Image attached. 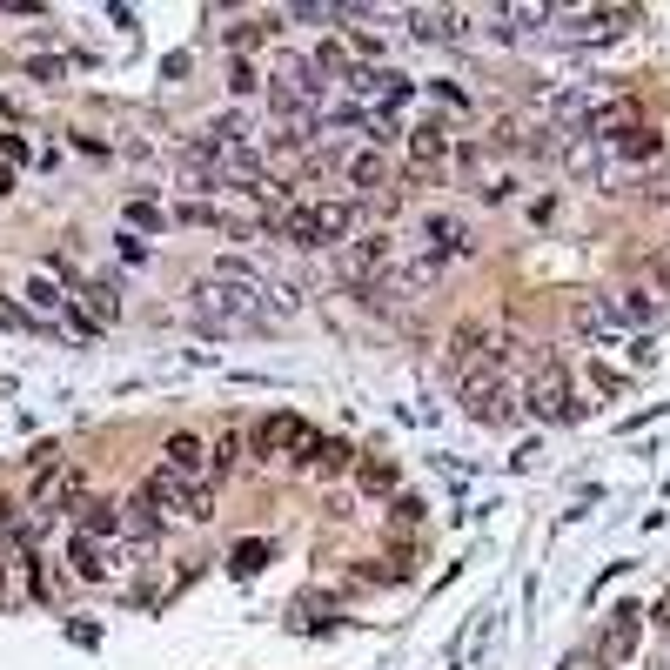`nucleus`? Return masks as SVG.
<instances>
[{
    "mask_svg": "<svg viewBox=\"0 0 670 670\" xmlns=\"http://www.w3.org/2000/svg\"><path fill=\"white\" fill-rule=\"evenodd\" d=\"M268 315H295V295L262 282L255 268L242 262H222L215 275H201L195 282V322L215 335H255L268 329Z\"/></svg>",
    "mask_w": 670,
    "mask_h": 670,
    "instance_id": "nucleus-1",
    "label": "nucleus"
},
{
    "mask_svg": "<svg viewBox=\"0 0 670 670\" xmlns=\"http://www.w3.org/2000/svg\"><path fill=\"white\" fill-rule=\"evenodd\" d=\"M463 409L483 429H510L516 416H523L516 369H510V356H503V349H496V356H483V369H469V376H463Z\"/></svg>",
    "mask_w": 670,
    "mask_h": 670,
    "instance_id": "nucleus-2",
    "label": "nucleus"
},
{
    "mask_svg": "<svg viewBox=\"0 0 670 670\" xmlns=\"http://www.w3.org/2000/svg\"><path fill=\"white\" fill-rule=\"evenodd\" d=\"M356 222H362V208L356 201H289L282 208V242H295V248H342L349 235H356Z\"/></svg>",
    "mask_w": 670,
    "mask_h": 670,
    "instance_id": "nucleus-3",
    "label": "nucleus"
},
{
    "mask_svg": "<svg viewBox=\"0 0 670 670\" xmlns=\"http://www.w3.org/2000/svg\"><path fill=\"white\" fill-rule=\"evenodd\" d=\"M516 396H523V409H530V416H543V423H570V416H577V396H570V376H563V362L550 356V349H536V356H523V376H516Z\"/></svg>",
    "mask_w": 670,
    "mask_h": 670,
    "instance_id": "nucleus-4",
    "label": "nucleus"
},
{
    "mask_svg": "<svg viewBox=\"0 0 670 670\" xmlns=\"http://www.w3.org/2000/svg\"><path fill=\"white\" fill-rule=\"evenodd\" d=\"M141 503L148 510H168V516H188V523H201L208 516V483H181V476H168V469H155L148 476V490H141Z\"/></svg>",
    "mask_w": 670,
    "mask_h": 670,
    "instance_id": "nucleus-5",
    "label": "nucleus"
},
{
    "mask_svg": "<svg viewBox=\"0 0 670 670\" xmlns=\"http://www.w3.org/2000/svg\"><path fill=\"white\" fill-rule=\"evenodd\" d=\"M469 248H476V235H469V222L463 215H443V208H436V215H423V248H416V255H423V262H456V255H469Z\"/></svg>",
    "mask_w": 670,
    "mask_h": 670,
    "instance_id": "nucleus-6",
    "label": "nucleus"
},
{
    "mask_svg": "<svg viewBox=\"0 0 670 670\" xmlns=\"http://www.w3.org/2000/svg\"><path fill=\"white\" fill-rule=\"evenodd\" d=\"M389 255H396V242L389 235H362V242H342L335 248V268H342V282H376L382 268H389Z\"/></svg>",
    "mask_w": 670,
    "mask_h": 670,
    "instance_id": "nucleus-7",
    "label": "nucleus"
},
{
    "mask_svg": "<svg viewBox=\"0 0 670 670\" xmlns=\"http://www.w3.org/2000/svg\"><path fill=\"white\" fill-rule=\"evenodd\" d=\"M309 443H315V429L302 423V416H268L262 429H255V456H309Z\"/></svg>",
    "mask_w": 670,
    "mask_h": 670,
    "instance_id": "nucleus-8",
    "label": "nucleus"
},
{
    "mask_svg": "<svg viewBox=\"0 0 670 670\" xmlns=\"http://www.w3.org/2000/svg\"><path fill=\"white\" fill-rule=\"evenodd\" d=\"M570 322H577L590 342H624L630 335V322H624V309L610 302V295H583L577 309H570Z\"/></svg>",
    "mask_w": 670,
    "mask_h": 670,
    "instance_id": "nucleus-9",
    "label": "nucleus"
},
{
    "mask_svg": "<svg viewBox=\"0 0 670 670\" xmlns=\"http://www.w3.org/2000/svg\"><path fill=\"white\" fill-rule=\"evenodd\" d=\"M67 557H74V570H81V577H114V570H121V563H128V550H121V543H114V536H74V550H67Z\"/></svg>",
    "mask_w": 670,
    "mask_h": 670,
    "instance_id": "nucleus-10",
    "label": "nucleus"
},
{
    "mask_svg": "<svg viewBox=\"0 0 670 670\" xmlns=\"http://www.w3.org/2000/svg\"><path fill=\"white\" fill-rule=\"evenodd\" d=\"M161 469H168V476H181V483H208V449H201L195 436H168Z\"/></svg>",
    "mask_w": 670,
    "mask_h": 670,
    "instance_id": "nucleus-11",
    "label": "nucleus"
},
{
    "mask_svg": "<svg viewBox=\"0 0 670 670\" xmlns=\"http://www.w3.org/2000/svg\"><path fill=\"white\" fill-rule=\"evenodd\" d=\"M557 161H563V168H570L577 181H597L603 168H610V148H603V141H590V134H577V141H570Z\"/></svg>",
    "mask_w": 670,
    "mask_h": 670,
    "instance_id": "nucleus-12",
    "label": "nucleus"
},
{
    "mask_svg": "<svg viewBox=\"0 0 670 670\" xmlns=\"http://www.w3.org/2000/svg\"><path fill=\"white\" fill-rule=\"evenodd\" d=\"M463 21L469 14H456V7H416V14H409V27H416L423 41H463Z\"/></svg>",
    "mask_w": 670,
    "mask_h": 670,
    "instance_id": "nucleus-13",
    "label": "nucleus"
},
{
    "mask_svg": "<svg viewBox=\"0 0 670 670\" xmlns=\"http://www.w3.org/2000/svg\"><path fill=\"white\" fill-rule=\"evenodd\" d=\"M349 181H356V188H369V195H376V188H389V161H382L376 148H369V155H356V161H349Z\"/></svg>",
    "mask_w": 670,
    "mask_h": 670,
    "instance_id": "nucleus-14",
    "label": "nucleus"
},
{
    "mask_svg": "<svg viewBox=\"0 0 670 670\" xmlns=\"http://www.w3.org/2000/svg\"><path fill=\"white\" fill-rule=\"evenodd\" d=\"M114 530H121L114 503H81V536H114Z\"/></svg>",
    "mask_w": 670,
    "mask_h": 670,
    "instance_id": "nucleus-15",
    "label": "nucleus"
},
{
    "mask_svg": "<svg viewBox=\"0 0 670 670\" xmlns=\"http://www.w3.org/2000/svg\"><path fill=\"white\" fill-rule=\"evenodd\" d=\"M302 463L322 469V476H335V469H349V443H335V436H329V443H309V456H302Z\"/></svg>",
    "mask_w": 670,
    "mask_h": 670,
    "instance_id": "nucleus-16",
    "label": "nucleus"
},
{
    "mask_svg": "<svg viewBox=\"0 0 670 670\" xmlns=\"http://www.w3.org/2000/svg\"><path fill=\"white\" fill-rule=\"evenodd\" d=\"M121 530H134V536H141V543H148V536L161 530V516L148 510V503H141V496H134V503H128V516H121Z\"/></svg>",
    "mask_w": 670,
    "mask_h": 670,
    "instance_id": "nucleus-17",
    "label": "nucleus"
},
{
    "mask_svg": "<svg viewBox=\"0 0 670 670\" xmlns=\"http://www.w3.org/2000/svg\"><path fill=\"white\" fill-rule=\"evenodd\" d=\"M262 563H268V543H242V550H235V570H242V577H255Z\"/></svg>",
    "mask_w": 670,
    "mask_h": 670,
    "instance_id": "nucleus-18",
    "label": "nucleus"
},
{
    "mask_svg": "<svg viewBox=\"0 0 670 670\" xmlns=\"http://www.w3.org/2000/svg\"><path fill=\"white\" fill-rule=\"evenodd\" d=\"M416 155H423V161L443 155V128H436V121H429V128H416Z\"/></svg>",
    "mask_w": 670,
    "mask_h": 670,
    "instance_id": "nucleus-19",
    "label": "nucleus"
},
{
    "mask_svg": "<svg viewBox=\"0 0 670 670\" xmlns=\"http://www.w3.org/2000/svg\"><path fill=\"white\" fill-rule=\"evenodd\" d=\"M624 650H630V624H617V630H610V637H603V664H617Z\"/></svg>",
    "mask_w": 670,
    "mask_h": 670,
    "instance_id": "nucleus-20",
    "label": "nucleus"
},
{
    "mask_svg": "<svg viewBox=\"0 0 670 670\" xmlns=\"http://www.w3.org/2000/svg\"><path fill=\"white\" fill-rule=\"evenodd\" d=\"M362 483H369V490H389L396 476H389V463H369V469H362Z\"/></svg>",
    "mask_w": 670,
    "mask_h": 670,
    "instance_id": "nucleus-21",
    "label": "nucleus"
},
{
    "mask_svg": "<svg viewBox=\"0 0 670 670\" xmlns=\"http://www.w3.org/2000/svg\"><path fill=\"white\" fill-rule=\"evenodd\" d=\"M644 195H650V201H670V175H657V181H644Z\"/></svg>",
    "mask_w": 670,
    "mask_h": 670,
    "instance_id": "nucleus-22",
    "label": "nucleus"
},
{
    "mask_svg": "<svg viewBox=\"0 0 670 670\" xmlns=\"http://www.w3.org/2000/svg\"><path fill=\"white\" fill-rule=\"evenodd\" d=\"M7 188H14V175H7V168H0V195H7Z\"/></svg>",
    "mask_w": 670,
    "mask_h": 670,
    "instance_id": "nucleus-23",
    "label": "nucleus"
},
{
    "mask_svg": "<svg viewBox=\"0 0 670 670\" xmlns=\"http://www.w3.org/2000/svg\"><path fill=\"white\" fill-rule=\"evenodd\" d=\"M657 275H664V282H670V262H664V268H657Z\"/></svg>",
    "mask_w": 670,
    "mask_h": 670,
    "instance_id": "nucleus-24",
    "label": "nucleus"
}]
</instances>
